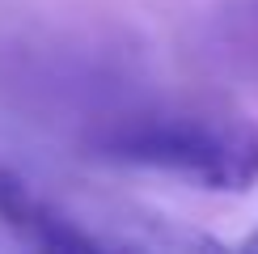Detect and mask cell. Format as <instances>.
<instances>
[{
  "mask_svg": "<svg viewBox=\"0 0 258 254\" xmlns=\"http://www.w3.org/2000/svg\"><path fill=\"white\" fill-rule=\"evenodd\" d=\"M89 148L119 165L186 174L208 190H245L258 182V132L237 119L140 114L102 127Z\"/></svg>",
  "mask_w": 258,
  "mask_h": 254,
  "instance_id": "cell-1",
  "label": "cell"
},
{
  "mask_svg": "<svg viewBox=\"0 0 258 254\" xmlns=\"http://www.w3.org/2000/svg\"><path fill=\"white\" fill-rule=\"evenodd\" d=\"M245 250H258V233H254V237H245Z\"/></svg>",
  "mask_w": 258,
  "mask_h": 254,
  "instance_id": "cell-3",
  "label": "cell"
},
{
  "mask_svg": "<svg viewBox=\"0 0 258 254\" xmlns=\"http://www.w3.org/2000/svg\"><path fill=\"white\" fill-rule=\"evenodd\" d=\"M0 225H9L21 241L42 246V250H89V254L102 250L98 237H89L77 220H68L47 199H38L9 169H0Z\"/></svg>",
  "mask_w": 258,
  "mask_h": 254,
  "instance_id": "cell-2",
  "label": "cell"
}]
</instances>
